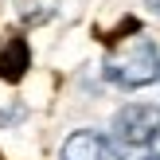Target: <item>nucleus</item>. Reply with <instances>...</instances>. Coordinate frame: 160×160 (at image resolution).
I'll list each match as a JSON object with an SVG mask.
<instances>
[{"label": "nucleus", "mask_w": 160, "mask_h": 160, "mask_svg": "<svg viewBox=\"0 0 160 160\" xmlns=\"http://www.w3.org/2000/svg\"><path fill=\"white\" fill-rule=\"evenodd\" d=\"M109 141L117 148H133V152H152L160 145V106L148 102H129L117 109L113 125H109Z\"/></svg>", "instance_id": "f03ea898"}, {"label": "nucleus", "mask_w": 160, "mask_h": 160, "mask_svg": "<svg viewBox=\"0 0 160 160\" xmlns=\"http://www.w3.org/2000/svg\"><path fill=\"white\" fill-rule=\"evenodd\" d=\"M59 160H121L117 156V145L98 129H78L62 141Z\"/></svg>", "instance_id": "7ed1b4c3"}, {"label": "nucleus", "mask_w": 160, "mask_h": 160, "mask_svg": "<svg viewBox=\"0 0 160 160\" xmlns=\"http://www.w3.org/2000/svg\"><path fill=\"white\" fill-rule=\"evenodd\" d=\"M141 160H156V156H141Z\"/></svg>", "instance_id": "0eeeda50"}, {"label": "nucleus", "mask_w": 160, "mask_h": 160, "mask_svg": "<svg viewBox=\"0 0 160 160\" xmlns=\"http://www.w3.org/2000/svg\"><path fill=\"white\" fill-rule=\"evenodd\" d=\"M145 4H148V12H152V16H160V0H145Z\"/></svg>", "instance_id": "423d86ee"}, {"label": "nucleus", "mask_w": 160, "mask_h": 160, "mask_svg": "<svg viewBox=\"0 0 160 160\" xmlns=\"http://www.w3.org/2000/svg\"><path fill=\"white\" fill-rule=\"evenodd\" d=\"M12 121H23V106H12V109H4V113H0V129H4V125H12Z\"/></svg>", "instance_id": "39448f33"}, {"label": "nucleus", "mask_w": 160, "mask_h": 160, "mask_svg": "<svg viewBox=\"0 0 160 160\" xmlns=\"http://www.w3.org/2000/svg\"><path fill=\"white\" fill-rule=\"evenodd\" d=\"M106 78L121 90H145L160 78V51L152 39H129L106 59Z\"/></svg>", "instance_id": "f257e3e1"}, {"label": "nucleus", "mask_w": 160, "mask_h": 160, "mask_svg": "<svg viewBox=\"0 0 160 160\" xmlns=\"http://www.w3.org/2000/svg\"><path fill=\"white\" fill-rule=\"evenodd\" d=\"M31 67V51L23 35H4L0 39V78L4 82H20Z\"/></svg>", "instance_id": "20e7f679"}]
</instances>
